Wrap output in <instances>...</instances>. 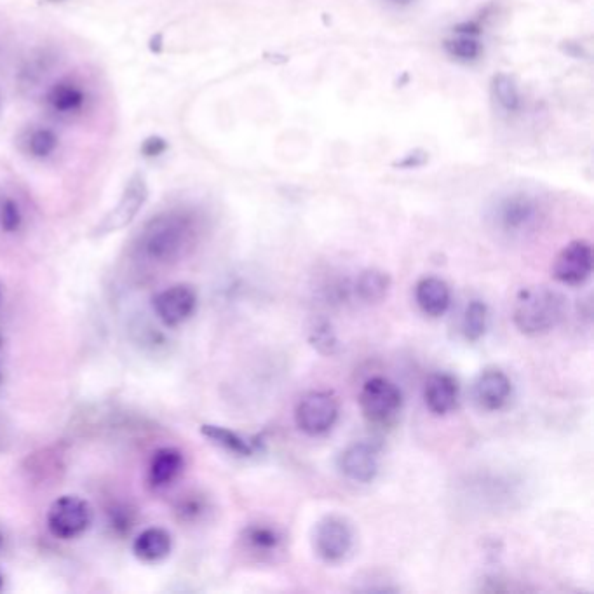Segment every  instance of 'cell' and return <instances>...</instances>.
<instances>
[{
  "mask_svg": "<svg viewBox=\"0 0 594 594\" xmlns=\"http://www.w3.org/2000/svg\"><path fill=\"white\" fill-rule=\"evenodd\" d=\"M338 467L345 478L354 483H372L380 467L377 448L363 441L349 445L340 453Z\"/></svg>",
  "mask_w": 594,
  "mask_h": 594,
  "instance_id": "7c38bea8",
  "label": "cell"
},
{
  "mask_svg": "<svg viewBox=\"0 0 594 594\" xmlns=\"http://www.w3.org/2000/svg\"><path fill=\"white\" fill-rule=\"evenodd\" d=\"M448 51L460 60H474L480 54V44L469 35H462L459 39L448 42Z\"/></svg>",
  "mask_w": 594,
  "mask_h": 594,
  "instance_id": "4316f807",
  "label": "cell"
},
{
  "mask_svg": "<svg viewBox=\"0 0 594 594\" xmlns=\"http://www.w3.org/2000/svg\"><path fill=\"white\" fill-rule=\"evenodd\" d=\"M204 513H206V500L199 495H187L176 506V514L180 516V520L189 521V523L199 520Z\"/></svg>",
  "mask_w": 594,
  "mask_h": 594,
  "instance_id": "d4e9b609",
  "label": "cell"
},
{
  "mask_svg": "<svg viewBox=\"0 0 594 594\" xmlns=\"http://www.w3.org/2000/svg\"><path fill=\"white\" fill-rule=\"evenodd\" d=\"M149 199V187L142 175H135L129 180L128 185L122 190L119 203L115 204L108 215L96 227V236H107L112 232L128 227L135 220L145 203Z\"/></svg>",
  "mask_w": 594,
  "mask_h": 594,
  "instance_id": "ba28073f",
  "label": "cell"
},
{
  "mask_svg": "<svg viewBox=\"0 0 594 594\" xmlns=\"http://www.w3.org/2000/svg\"><path fill=\"white\" fill-rule=\"evenodd\" d=\"M539 220V204L525 194H514L502 199L493 213L497 229L507 236H525L537 227Z\"/></svg>",
  "mask_w": 594,
  "mask_h": 594,
  "instance_id": "52a82bcc",
  "label": "cell"
},
{
  "mask_svg": "<svg viewBox=\"0 0 594 594\" xmlns=\"http://www.w3.org/2000/svg\"><path fill=\"white\" fill-rule=\"evenodd\" d=\"M7 547V534L4 532V528L0 527V554L6 551Z\"/></svg>",
  "mask_w": 594,
  "mask_h": 594,
  "instance_id": "f1b7e54d",
  "label": "cell"
},
{
  "mask_svg": "<svg viewBox=\"0 0 594 594\" xmlns=\"http://www.w3.org/2000/svg\"><path fill=\"white\" fill-rule=\"evenodd\" d=\"M565 314L567 300L560 291L547 286H528L514 298V326L523 335L537 337L549 333L563 321Z\"/></svg>",
  "mask_w": 594,
  "mask_h": 594,
  "instance_id": "7a4b0ae2",
  "label": "cell"
},
{
  "mask_svg": "<svg viewBox=\"0 0 594 594\" xmlns=\"http://www.w3.org/2000/svg\"><path fill=\"white\" fill-rule=\"evenodd\" d=\"M513 384L506 373L497 368H490L481 373L474 382L473 396L476 405L486 412H497L507 405L511 398Z\"/></svg>",
  "mask_w": 594,
  "mask_h": 594,
  "instance_id": "4fadbf2b",
  "label": "cell"
},
{
  "mask_svg": "<svg viewBox=\"0 0 594 594\" xmlns=\"http://www.w3.org/2000/svg\"><path fill=\"white\" fill-rule=\"evenodd\" d=\"M488 323H490L488 305L481 302V300L469 302L466 312H464V319H462V333H464L466 340L478 342V340L485 337Z\"/></svg>",
  "mask_w": 594,
  "mask_h": 594,
  "instance_id": "603a6c76",
  "label": "cell"
},
{
  "mask_svg": "<svg viewBox=\"0 0 594 594\" xmlns=\"http://www.w3.org/2000/svg\"><path fill=\"white\" fill-rule=\"evenodd\" d=\"M493 91L495 96L499 98V102L509 110H514L520 103V95H518V89L514 86V82L507 77V75H499L495 77L493 81Z\"/></svg>",
  "mask_w": 594,
  "mask_h": 594,
  "instance_id": "cb8c5ba5",
  "label": "cell"
},
{
  "mask_svg": "<svg viewBox=\"0 0 594 594\" xmlns=\"http://www.w3.org/2000/svg\"><path fill=\"white\" fill-rule=\"evenodd\" d=\"M359 406L365 419L373 426H391L401 412L403 394L391 380L373 377L359 392Z\"/></svg>",
  "mask_w": 594,
  "mask_h": 594,
  "instance_id": "277c9868",
  "label": "cell"
},
{
  "mask_svg": "<svg viewBox=\"0 0 594 594\" xmlns=\"http://www.w3.org/2000/svg\"><path fill=\"white\" fill-rule=\"evenodd\" d=\"M2 378H4V372H2V337H0V384H2Z\"/></svg>",
  "mask_w": 594,
  "mask_h": 594,
  "instance_id": "f546056e",
  "label": "cell"
},
{
  "mask_svg": "<svg viewBox=\"0 0 594 594\" xmlns=\"http://www.w3.org/2000/svg\"><path fill=\"white\" fill-rule=\"evenodd\" d=\"M391 290V276L380 269H366L356 279V293L366 304L382 302Z\"/></svg>",
  "mask_w": 594,
  "mask_h": 594,
  "instance_id": "44dd1931",
  "label": "cell"
},
{
  "mask_svg": "<svg viewBox=\"0 0 594 594\" xmlns=\"http://www.w3.org/2000/svg\"><path fill=\"white\" fill-rule=\"evenodd\" d=\"M354 527L340 514H328L314 530V549L326 563H340L351 554L354 547Z\"/></svg>",
  "mask_w": 594,
  "mask_h": 594,
  "instance_id": "8992f818",
  "label": "cell"
},
{
  "mask_svg": "<svg viewBox=\"0 0 594 594\" xmlns=\"http://www.w3.org/2000/svg\"><path fill=\"white\" fill-rule=\"evenodd\" d=\"M201 434L204 438L210 439L213 445L220 446L222 450L232 453L236 457H253L260 450V443L257 439L244 438L239 432L232 431L229 427L204 424L201 426Z\"/></svg>",
  "mask_w": 594,
  "mask_h": 594,
  "instance_id": "d6986e66",
  "label": "cell"
},
{
  "mask_svg": "<svg viewBox=\"0 0 594 594\" xmlns=\"http://www.w3.org/2000/svg\"><path fill=\"white\" fill-rule=\"evenodd\" d=\"M283 539L279 528L265 525V523H253L250 527L244 528L243 535H241L244 547L250 553L258 554V556H270V554L277 553L283 546Z\"/></svg>",
  "mask_w": 594,
  "mask_h": 594,
  "instance_id": "ffe728a7",
  "label": "cell"
},
{
  "mask_svg": "<svg viewBox=\"0 0 594 594\" xmlns=\"http://www.w3.org/2000/svg\"><path fill=\"white\" fill-rule=\"evenodd\" d=\"M554 279L567 286L586 283L593 274V248L588 241H574L568 244L553 265Z\"/></svg>",
  "mask_w": 594,
  "mask_h": 594,
  "instance_id": "8fae6325",
  "label": "cell"
},
{
  "mask_svg": "<svg viewBox=\"0 0 594 594\" xmlns=\"http://www.w3.org/2000/svg\"><path fill=\"white\" fill-rule=\"evenodd\" d=\"M460 385L450 373H434L427 378L424 401L434 415H448L459 403Z\"/></svg>",
  "mask_w": 594,
  "mask_h": 594,
  "instance_id": "5bb4252c",
  "label": "cell"
},
{
  "mask_svg": "<svg viewBox=\"0 0 594 594\" xmlns=\"http://www.w3.org/2000/svg\"><path fill=\"white\" fill-rule=\"evenodd\" d=\"M415 300L429 318H441L452 304V291L450 286L439 277H422L415 286Z\"/></svg>",
  "mask_w": 594,
  "mask_h": 594,
  "instance_id": "2e32d148",
  "label": "cell"
},
{
  "mask_svg": "<svg viewBox=\"0 0 594 594\" xmlns=\"http://www.w3.org/2000/svg\"><path fill=\"white\" fill-rule=\"evenodd\" d=\"M197 309V291L187 283H178L159 291L154 297V311L164 326L176 328L187 323Z\"/></svg>",
  "mask_w": 594,
  "mask_h": 594,
  "instance_id": "9c48e42d",
  "label": "cell"
},
{
  "mask_svg": "<svg viewBox=\"0 0 594 594\" xmlns=\"http://www.w3.org/2000/svg\"><path fill=\"white\" fill-rule=\"evenodd\" d=\"M311 344L323 354H333L338 349V338L330 324H319L312 330Z\"/></svg>",
  "mask_w": 594,
  "mask_h": 594,
  "instance_id": "484cf974",
  "label": "cell"
},
{
  "mask_svg": "<svg viewBox=\"0 0 594 594\" xmlns=\"http://www.w3.org/2000/svg\"><path fill=\"white\" fill-rule=\"evenodd\" d=\"M166 150H168V143L164 142L159 136H152L149 140H145L142 145L143 156L149 157V159L161 157Z\"/></svg>",
  "mask_w": 594,
  "mask_h": 594,
  "instance_id": "83f0119b",
  "label": "cell"
},
{
  "mask_svg": "<svg viewBox=\"0 0 594 594\" xmlns=\"http://www.w3.org/2000/svg\"><path fill=\"white\" fill-rule=\"evenodd\" d=\"M4 588V575L0 574V591Z\"/></svg>",
  "mask_w": 594,
  "mask_h": 594,
  "instance_id": "1f68e13d",
  "label": "cell"
},
{
  "mask_svg": "<svg viewBox=\"0 0 594 594\" xmlns=\"http://www.w3.org/2000/svg\"><path fill=\"white\" fill-rule=\"evenodd\" d=\"M392 4H398V6H406V4H410L413 0H391Z\"/></svg>",
  "mask_w": 594,
  "mask_h": 594,
  "instance_id": "4dcf8cb0",
  "label": "cell"
},
{
  "mask_svg": "<svg viewBox=\"0 0 594 594\" xmlns=\"http://www.w3.org/2000/svg\"><path fill=\"white\" fill-rule=\"evenodd\" d=\"M199 230L201 222L194 211L187 208L161 211L138 232L136 253L150 264H173L194 248Z\"/></svg>",
  "mask_w": 594,
  "mask_h": 594,
  "instance_id": "6da1fadb",
  "label": "cell"
},
{
  "mask_svg": "<svg viewBox=\"0 0 594 594\" xmlns=\"http://www.w3.org/2000/svg\"><path fill=\"white\" fill-rule=\"evenodd\" d=\"M21 154L32 161H48L60 149V136L49 126H28L18 136Z\"/></svg>",
  "mask_w": 594,
  "mask_h": 594,
  "instance_id": "9a60e30c",
  "label": "cell"
},
{
  "mask_svg": "<svg viewBox=\"0 0 594 594\" xmlns=\"http://www.w3.org/2000/svg\"><path fill=\"white\" fill-rule=\"evenodd\" d=\"M27 213L20 199L11 192H0V232L18 234L25 227Z\"/></svg>",
  "mask_w": 594,
  "mask_h": 594,
  "instance_id": "7402d4cb",
  "label": "cell"
},
{
  "mask_svg": "<svg viewBox=\"0 0 594 594\" xmlns=\"http://www.w3.org/2000/svg\"><path fill=\"white\" fill-rule=\"evenodd\" d=\"M88 103V89L74 77H63L60 81L54 82L44 95V107L49 114L61 121H68L84 114Z\"/></svg>",
  "mask_w": 594,
  "mask_h": 594,
  "instance_id": "30bf717a",
  "label": "cell"
},
{
  "mask_svg": "<svg viewBox=\"0 0 594 594\" xmlns=\"http://www.w3.org/2000/svg\"><path fill=\"white\" fill-rule=\"evenodd\" d=\"M173 551V535L166 528L149 527L133 540V554L143 563H159Z\"/></svg>",
  "mask_w": 594,
  "mask_h": 594,
  "instance_id": "ac0fdd59",
  "label": "cell"
},
{
  "mask_svg": "<svg viewBox=\"0 0 594 594\" xmlns=\"http://www.w3.org/2000/svg\"><path fill=\"white\" fill-rule=\"evenodd\" d=\"M185 469V459H183V453L178 448L173 446H164L159 448L149 464V483L152 488L161 490L166 486L175 483L180 474Z\"/></svg>",
  "mask_w": 594,
  "mask_h": 594,
  "instance_id": "e0dca14e",
  "label": "cell"
},
{
  "mask_svg": "<svg viewBox=\"0 0 594 594\" xmlns=\"http://www.w3.org/2000/svg\"><path fill=\"white\" fill-rule=\"evenodd\" d=\"M95 520V511L88 500L79 495H63L48 509L49 532L56 539L72 540L86 534Z\"/></svg>",
  "mask_w": 594,
  "mask_h": 594,
  "instance_id": "3957f363",
  "label": "cell"
},
{
  "mask_svg": "<svg viewBox=\"0 0 594 594\" xmlns=\"http://www.w3.org/2000/svg\"><path fill=\"white\" fill-rule=\"evenodd\" d=\"M340 405L333 392L312 391L298 401L295 422L309 436H321L337 424Z\"/></svg>",
  "mask_w": 594,
  "mask_h": 594,
  "instance_id": "5b68a950",
  "label": "cell"
}]
</instances>
